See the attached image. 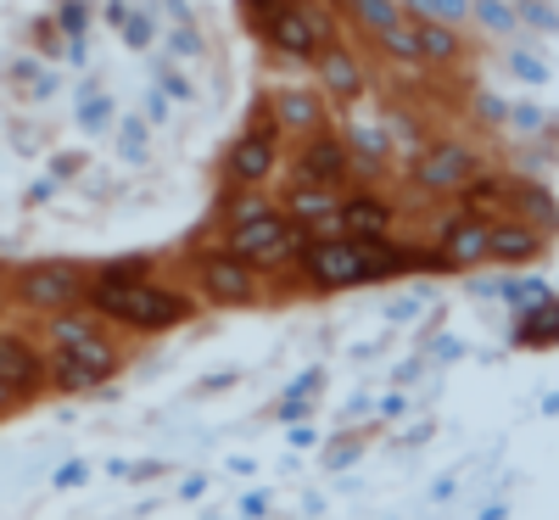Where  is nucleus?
Segmentation results:
<instances>
[{"instance_id": "13", "label": "nucleus", "mask_w": 559, "mask_h": 520, "mask_svg": "<svg viewBox=\"0 0 559 520\" xmlns=\"http://www.w3.org/2000/svg\"><path fill=\"white\" fill-rule=\"evenodd\" d=\"M269 123L280 134H313L324 129V96L319 90H302V84H286L269 96Z\"/></svg>"}, {"instance_id": "16", "label": "nucleus", "mask_w": 559, "mask_h": 520, "mask_svg": "<svg viewBox=\"0 0 559 520\" xmlns=\"http://www.w3.org/2000/svg\"><path fill=\"white\" fill-rule=\"evenodd\" d=\"M509 185H515V174H476L471 185H459V208L464 213H476V218H498V213H509Z\"/></svg>"}, {"instance_id": "44", "label": "nucleus", "mask_w": 559, "mask_h": 520, "mask_svg": "<svg viewBox=\"0 0 559 520\" xmlns=\"http://www.w3.org/2000/svg\"><path fill=\"white\" fill-rule=\"evenodd\" d=\"M163 118H168V96L152 90V96H146V123H163Z\"/></svg>"}, {"instance_id": "48", "label": "nucleus", "mask_w": 559, "mask_h": 520, "mask_svg": "<svg viewBox=\"0 0 559 520\" xmlns=\"http://www.w3.org/2000/svg\"><path fill=\"white\" fill-rule=\"evenodd\" d=\"M102 12H107V23L118 28V23H123V17H129L134 7H129V0H107V7H102Z\"/></svg>"}, {"instance_id": "22", "label": "nucleus", "mask_w": 559, "mask_h": 520, "mask_svg": "<svg viewBox=\"0 0 559 520\" xmlns=\"http://www.w3.org/2000/svg\"><path fill=\"white\" fill-rule=\"evenodd\" d=\"M96 336H107L102 314H79V308H62V314H51V324H45V342L51 347H84Z\"/></svg>"}, {"instance_id": "52", "label": "nucleus", "mask_w": 559, "mask_h": 520, "mask_svg": "<svg viewBox=\"0 0 559 520\" xmlns=\"http://www.w3.org/2000/svg\"><path fill=\"white\" fill-rule=\"evenodd\" d=\"M336 7H342V0H336Z\"/></svg>"}, {"instance_id": "23", "label": "nucleus", "mask_w": 559, "mask_h": 520, "mask_svg": "<svg viewBox=\"0 0 559 520\" xmlns=\"http://www.w3.org/2000/svg\"><path fill=\"white\" fill-rule=\"evenodd\" d=\"M342 7L353 12V23H358L369 39H376L381 28H397V23H403V7H397V0H342Z\"/></svg>"}, {"instance_id": "1", "label": "nucleus", "mask_w": 559, "mask_h": 520, "mask_svg": "<svg viewBox=\"0 0 559 520\" xmlns=\"http://www.w3.org/2000/svg\"><path fill=\"white\" fill-rule=\"evenodd\" d=\"M84 303H90V314L123 324L129 336H163V330H179L197 319V297L157 286V280H134V286H102V280H90Z\"/></svg>"}, {"instance_id": "28", "label": "nucleus", "mask_w": 559, "mask_h": 520, "mask_svg": "<svg viewBox=\"0 0 559 520\" xmlns=\"http://www.w3.org/2000/svg\"><path fill=\"white\" fill-rule=\"evenodd\" d=\"M471 17L487 28V34H515V7H509V0H471Z\"/></svg>"}, {"instance_id": "24", "label": "nucleus", "mask_w": 559, "mask_h": 520, "mask_svg": "<svg viewBox=\"0 0 559 520\" xmlns=\"http://www.w3.org/2000/svg\"><path fill=\"white\" fill-rule=\"evenodd\" d=\"M376 45H381V57H386V62H397V68H419V45H414V23H408V17H403L397 28H381Z\"/></svg>"}, {"instance_id": "51", "label": "nucleus", "mask_w": 559, "mask_h": 520, "mask_svg": "<svg viewBox=\"0 0 559 520\" xmlns=\"http://www.w3.org/2000/svg\"><path fill=\"white\" fill-rule=\"evenodd\" d=\"M12 403H23V398H17V392H12V387H7V381H0V414H7V409H12Z\"/></svg>"}, {"instance_id": "37", "label": "nucleus", "mask_w": 559, "mask_h": 520, "mask_svg": "<svg viewBox=\"0 0 559 520\" xmlns=\"http://www.w3.org/2000/svg\"><path fill=\"white\" fill-rule=\"evenodd\" d=\"M509 73L526 79V84H548V62L532 57V51H509Z\"/></svg>"}, {"instance_id": "43", "label": "nucleus", "mask_w": 559, "mask_h": 520, "mask_svg": "<svg viewBox=\"0 0 559 520\" xmlns=\"http://www.w3.org/2000/svg\"><path fill=\"white\" fill-rule=\"evenodd\" d=\"M79 168H84V157H79V152H62V157L51 163V174H57V179H73Z\"/></svg>"}, {"instance_id": "45", "label": "nucleus", "mask_w": 559, "mask_h": 520, "mask_svg": "<svg viewBox=\"0 0 559 520\" xmlns=\"http://www.w3.org/2000/svg\"><path fill=\"white\" fill-rule=\"evenodd\" d=\"M319 381H324V369H308V375H297V381H292V392H319Z\"/></svg>"}, {"instance_id": "31", "label": "nucleus", "mask_w": 559, "mask_h": 520, "mask_svg": "<svg viewBox=\"0 0 559 520\" xmlns=\"http://www.w3.org/2000/svg\"><path fill=\"white\" fill-rule=\"evenodd\" d=\"M498 297H503L509 308H521V303H543V297H554V286H548V280H498Z\"/></svg>"}, {"instance_id": "9", "label": "nucleus", "mask_w": 559, "mask_h": 520, "mask_svg": "<svg viewBox=\"0 0 559 520\" xmlns=\"http://www.w3.org/2000/svg\"><path fill=\"white\" fill-rule=\"evenodd\" d=\"M313 73H319V96H331V102H342V107L364 102V68H358V57L347 51L342 39H331V34L319 39Z\"/></svg>"}, {"instance_id": "26", "label": "nucleus", "mask_w": 559, "mask_h": 520, "mask_svg": "<svg viewBox=\"0 0 559 520\" xmlns=\"http://www.w3.org/2000/svg\"><path fill=\"white\" fill-rule=\"evenodd\" d=\"M107 123H112V96H102L96 84H84L79 90V129L84 134H102Z\"/></svg>"}, {"instance_id": "17", "label": "nucleus", "mask_w": 559, "mask_h": 520, "mask_svg": "<svg viewBox=\"0 0 559 520\" xmlns=\"http://www.w3.org/2000/svg\"><path fill=\"white\" fill-rule=\"evenodd\" d=\"M509 208H515V218H526V224L543 229V235L559 224V213H554V185L526 179V174H515V185H509Z\"/></svg>"}, {"instance_id": "49", "label": "nucleus", "mask_w": 559, "mask_h": 520, "mask_svg": "<svg viewBox=\"0 0 559 520\" xmlns=\"http://www.w3.org/2000/svg\"><path fill=\"white\" fill-rule=\"evenodd\" d=\"M403 409H408V403H403V392H392V398H381V414H386V419H397Z\"/></svg>"}, {"instance_id": "34", "label": "nucleus", "mask_w": 559, "mask_h": 520, "mask_svg": "<svg viewBox=\"0 0 559 520\" xmlns=\"http://www.w3.org/2000/svg\"><path fill=\"white\" fill-rule=\"evenodd\" d=\"M157 90H163L168 102H179V107H185V102H197V84L185 79V73H174L168 62H157Z\"/></svg>"}, {"instance_id": "8", "label": "nucleus", "mask_w": 559, "mask_h": 520, "mask_svg": "<svg viewBox=\"0 0 559 520\" xmlns=\"http://www.w3.org/2000/svg\"><path fill=\"white\" fill-rule=\"evenodd\" d=\"M263 39H269L274 51L286 57V62H313L319 39H324V23L313 17L308 0H286V7L274 12V23L263 28Z\"/></svg>"}, {"instance_id": "3", "label": "nucleus", "mask_w": 559, "mask_h": 520, "mask_svg": "<svg viewBox=\"0 0 559 520\" xmlns=\"http://www.w3.org/2000/svg\"><path fill=\"white\" fill-rule=\"evenodd\" d=\"M191 269H197V286H202V297L213 308H252V303H263V269H252L229 247L197 252Z\"/></svg>"}, {"instance_id": "15", "label": "nucleus", "mask_w": 559, "mask_h": 520, "mask_svg": "<svg viewBox=\"0 0 559 520\" xmlns=\"http://www.w3.org/2000/svg\"><path fill=\"white\" fill-rule=\"evenodd\" d=\"M342 146H347V168H358V174H381L392 163V140L376 123H347L342 129Z\"/></svg>"}, {"instance_id": "11", "label": "nucleus", "mask_w": 559, "mask_h": 520, "mask_svg": "<svg viewBox=\"0 0 559 520\" xmlns=\"http://www.w3.org/2000/svg\"><path fill=\"white\" fill-rule=\"evenodd\" d=\"M437 258L448 263V274H453V269L487 263V218H476V213L448 218V224L437 229Z\"/></svg>"}, {"instance_id": "10", "label": "nucleus", "mask_w": 559, "mask_h": 520, "mask_svg": "<svg viewBox=\"0 0 559 520\" xmlns=\"http://www.w3.org/2000/svg\"><path fill=\"white\" fill-rule=\"evenodd\" d=\"M292 179H313V185H336L347 179V146H342V134H331V129H313V134H302V152H297V163H292Z\"/></svg>"}, {"instance_id": "18", "label": "nucleus", "mask_w": 559, "mask_h": 520, "mask_svg": "<svg viewBox=\"0 0 559 520\" xmlns=\"http://www.w3.org/2000/svg\"><path fill=\"white\" fill-rule=\"evenodd\" d=\"M336 218H342V235H392V218L397 213H392V202L358 191V197L336 202Z\"/></svg>"}, {"instance_id": "41", "label": "nucleus", "mask_w": 559, "mask_h": 520, "mask_svg": "<svg viewBox=\"0 0 559 520\" xmlns=\"http://www.w3.org/2000/svg\"><path fill=\"white\" fill-rule=\"evenodd\" d=\"M57 185H62L57 174H45V179H34V185H28V208H39V202H51V197H57Z\"/></svg>"}, {"instance_id": "42", "label": "nucleus", "mask_w": 559, "mask_h": 520, "mask_svg": "<svg viewBox=\"0 0 559 520\" xmlns=\"http://www.w3.org/2000/svg\"><path fill=\"white\" fill-rule=\"evenodd\" d=\"M84 476H90V470H84V459H68V464L57 470V487H79Z\"/></svg>"}, {"instance_id": "2", "label": "nucleus", "mask_w": 559, "mask_h": 520, "mask_svg": "<svg viewBox=\"0 0 559 520\" xmlns=\"http://www.w3.org/2000/svg\"><path fill=\"white\" fill-rule=\"evenodd\" d=\"M313 241L308 235V224H297V218H286L280 208H258V213H247V218H236L229 224V252L236 258H247L252 269H286V263H297V252Z\"/></svg>"}, {"instance_id": "33", "label": "nucleus", "mask_w": 559, "mask_h": 520, "mask_svg": "<svg viewBox=\"0 0 559 520\" xmlns=\"http://www.w3.org/2000/svg\"><path fill=\"white\" fill-rule=\"evenodd\" d=\"M168 51L185 57V62L202 57V51H207V45H202V28H197V23H168Z\"/></svg>"}, {"instance_id": "46", "label": "nucleus", "mask_w": 559, "mask_h": 520, "mask_svg": "<svg viewBox=\"0 0 559 520\" xmlns=\"http://www.w3.org/2000/svg\"><path fill=\"white\" fill-rule=\"evenodd\" d=\"M157 7L168 12V23H191V7H185V0H157Z\"/></svg>"}, {"instance_id": "35", "label": "nucleus", "mask_w": 559, "mask_h": 520, "mask_svg": "<svg viewBox=\"0 0 559 520\" xmlns=\"http://www.w3.org/2000/svg\"><path fill=\"white\" fill-rule=\"evenodd\" d=\"M503 123H515L521 134H543V129H554V123H548V113H543L537 102H515V107H509V118H503Z\"/></svg>"}, {"instance_id": "20", "label": "nucleus", "mask_w": 559, "mask_h": 520, "mask_svg": "<svg viewBox=\"0 0 559 520\" xmlns=\"http://www.w3.org/2000/svg\"><path fill=\"white\" fill-rule=\"evenodd\" d=\"M559 342V303H521L515 308V347H554Z\"/></svg>"}, {"instance_id": "30", "label": "nucleus", "mask_w": 559, "mask_h": 520, "mask_svg": "<svg viewBox=\"0 0 559 520\" xmlns=\"http://www.w3.org/2000/svg\"><path fill=\"white\" fill-rule=\"evenodd\" d=\"M51 23L62 28V39H84L90 34V0H57V17Z\"/></svg>"}, {"instance_id": "14", "label": "nucleus", "mask_w": 559, "mask_h": 520, "mask_svg": "<svg viewBox=\"0 0 559 520\" xmlns=\"http://www.w3.org/2000/svg\"><path fill=\"white\" fill-rule=\"evenodd\" d=\"M543 241L548 235L543 229H532L526 218H515V213H498V218H487V263H532L537 252H543Z\"/></svg>"}, {"instance_id": "40", "label": "nucleus", "mask_w": 559, "mask_h": 520, "mask_svg": "<svg viewBox=\"0 0 559 520\" xmlns=\"http://www.w3.org/2000/svg\"><path fill=\"white\" fill-rule=\"evenodd\" d=\"M302 414H308V398H302V392H286V398L274 403V419H286V425L302 419Z\"/></svg>"}, {"instance_id": "50", "label": "nucleus", "mask_w": 559, "mask_h": 520, "mask_svg": "<svg viewBox=\"0 0 559 520\" xmlns=\"http://www.w3.org/2000/svg\"><path fill=\"white\" fill-rule=\"evenodd\" d=\"M57 34H62L57 23H39V45H45V51H57Z\"/></svg>"}, {"instance_id": "27", "label": "nucleus", "mask_w": 559, "mask_h": 520, "mask_svg": "<svg viewBox=\"0 0 559 520\" xmlns=\"http://www.w3.org/2000/svg\"><path fill=\"white\" fill-rule=\"evenodd\" d=\"M90 280H102V286H134V280H152V258H112L102 269H90Z\"/></svg>"}, {"instance_id": "12", "label": "nucleus", "mask_w": 559, "mask_h": 520, "mask_svg": "<svg viewBox=\"0 0 559 520\" xmlns=\"http://www.w3.org/2000/svg\"><path fill=\"white\" fill-rule=\"evenodd\" d=\"M0 381H7L17 398H39L45 392V353L12 330H0Z\"/></svg>"}, {"instance_id": "5", "label": "nucleus", "mask_w": 559, "mask_h": 520, "mask_svg": "<svg viewBox=\"0 0 559 520\" xmlns=\"http://www.w3.org/2000/svg\"><path fill=\"white\" fill-rule=\"evenodd\" d=\"M84 286H90V269L79 263H23L12 274V297L34 314H62V308H79L84 303Z\"/></svg>"}, {"instance_id": "7", "label": "nucleus", "mask_w": 559, "mask_h": 520, "mask_svg": "<svg viewBox=\"0 0 559 520\" xmlns=\"http://www.w3.org/2000/svg\"><path fill=\"white\" fill-rule=\"evenodd\" d=\"M274 163H280V129L252 118V129H247L236 146H229V157H224L229 191H252V185H263V179L274 174Z\"/></svg>"}, {"instance_id": "19", "label": "nucleus", "mask_w": 559, "mask_h": 520, "mask_svg": "<svg viewBox=\"0 0 559 520\" xmlns=\"http://www.w3.org/2000/svg\"><path fill=\"white\" fill-rule=\"evenodd\" d=\"M414 23V45H419V62L426 68H453L464 57V39L453 23H431V17H408Z\"/></svg>"}, {"instance_id": "4", "label": "nucleus", "mask_w": 559, "mask_h": 520, "mask_svg": "<svg viewBox=\"0 0 559 520\" xmlns=\"http://www.w3.org/2000/svg\"><path fill=\"white\" fill-rule=\"evenodd\" d=\"M297 274L308 280V292H319V297L369 286L364 258H358V247L347 241V235H313V241L297 252Z\"/></svg>"}, {"instance_id": "38", "label": "nucleus", "mask_w": 559, "mask_h": 520, "mask_svg": "<svg viewBox=\"0 0 559 520\" xmlns=\"http://www.w3.org/2000/svg\"><path fill=\"white\" fill-rule=\"evenodd\" d=\"M358 453H364L358 437H336L331 448H324V464H331V470H347V464H358Z\"/></svg>"}, {"instance_id": "39", "label": "nucleus", "mask_w": 559, "mask_h": 520, "mask_svg": "<svg viewBox=\"0 0 559 520\" xmlns=\"http://www.w3.org/2000/svg\"><path fill=\"white\" fill-rule=\"evenodd\" d=\"M476 118L498 129V123L509 118V102H503V96H487V90H481V96H476Z\"/></svg>"}, {"instance_id": "29", "label": "nucleus", "mask_w": 559, "mask_h": 520, "mask_svg": "<svg viewBox=\"0 0 559 520\" xmlns=\"http://www.w3.org/2000/svg\"><path fill=\"white\" fill-rule=\"evenodd\" d=\"M118 34H123V45H129V51H152V45H157V17L134 7V12L118 23Z\"/></svg>"}, {"instance_id": "25", "label": "nucleus", "mask_w": 559, "mask_h": 520, "mask_svg": "<svg viewBox=\"0 0 559 520\" xmlns=\"http://www.w3.org/2000/svg\"><path fill=\"white\" fill-rule=\"evenodd\" d=\"M403 17H431V23H464L471 17V0H397Z\"/></svg>"}, {"instance_id": "21", "label": "nucleus", "mask_w": 559, "mask_h": 520, "mask_svg": "<svg viewBox=\"0 0 559 520\" xmlns=\"http://www.w3.org/2000/svg\"><path fill=\"white\" fill-rule=\"evenodd\" d=\"M336 191L331 185H313V179H292V191H286V218H297V224H313V218H324V213H336Z\"/></svg>"}, {"instance_id": "6", "label": "nucleus", "mask_w": 559, "mask_h": 520, "mask_svg": "<svg viewBox=\"0 0 559 520\" xmlns=\"http://www.w3.org/2000/svg\"><path fill=\"white\" fill-rule=\"evenodd\" d=\"M476 174H481V157L464 146V140H426L408 163V179L426 197H453L459 185H471Z\"/></svg>"}, {"instance_id": "47", "label": "nucleus", "mask_w": 559, "mask_h": 520, "mask_svg": "<svg viewBox=\"0 0 559 520\" xmlns=\"http://www.w3.org/2000/svg\"><path fill=\"white\" fill-rule=\"evenodd\" d=\"M241 515H269V493H247L241 498Z\"/></svg>"}, {"instance_id": "36", "label": "nucleus", "mask_w": 559, "mask_h": 520, "mask_svg": "<svg viewBox=\"0 0 559 520\" xmlns=\"http://www.w3.org/2000/svg\"><path fill=\"white\" fill-rule=\"evenodd\" d=\"M236 7H241V23H247L252 34H263V28L274 23V12L286 7V0H236Z\"/></svg>"}, {"instance_id": "32", "label": "nucleus", "mask_w": 559, "mask_h": 520, "mask_svg": "<svg viewBox=\"0 0 559 520\" xmlns=\"http://www.w3.org/2000/svg\"><path fill=\"white\" fill-rule=\"evenodd\" d=\"M118 152L123 163H146V118H118Z\"/></svg>"}]
</instances>
